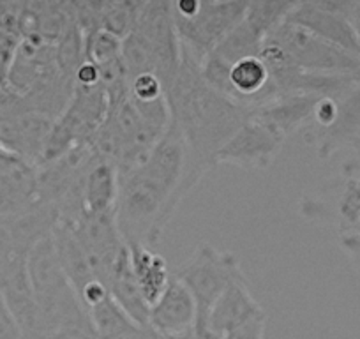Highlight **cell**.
Segmentation results:
<instances>
[{
    "label": "cell",
    "mask_w": 360,
    "mask_h": 339,
    "mask_svg": "<svg viewBox=\"0 0 360 339\" xmlns=\"http://www.w3.org/2000/svg\"><path fill=\"white\" fill-rule=\"evenodd\" d=\"M182 50V48H180ZM169 124L186 147V189L191 193L216 166V155L251 110L214 91L200 72V62L182 51V62L166 91Z\"/></svg>",
    "instance_id": "obj_1"
},
{
    "label": "cell",
    "mask_w": 360,
    "mask_h": 339,
    "mask_svg": "<svg viewBox=\"0 0 360 339\" xmlns=\"http://www.w3.org/2000/svg\"><path fill=\"white\" fill-rule=\"evenodd\" d=\"M186 147L169 124L143 165L120 177L115 219L126 244L154 245L161 238L186 189Z\"/></svg>",
    "instance_id": "obj_2"
},
{
    "label": "cell",
    "mask_w": 360,
    "mask_h": 339,
    "mask_svg": "<svg viewBox=\"0 0 360 339\" xmlns=\"http://www.w3.org/2000/svg\"><path fill=\"white\" fill-rule=\"evenodd\" d=\"M122 64L127 82L140 75H155L168 91L182 62V50L166 0L141 4L133 30L122 39Z\"/></svg>",
    "instance_id": "obj_3"
},
{
    "label": "cell",
    "mask_w": 360,
    "mask_h": 339,
    "mask_svg": "<svg viewBox=\"0 0 360 339\" xmlns=\"http://www.w3.org/2000/svg\"><path fill=\"white\" fill-rule=\"evenodd\" d=\"M244 0H173L169 2L180 48L202 64L217 44L242 22Z\"/></svg>",
    "instance_id": "obj_4"
},
{
    "label": "cell",
    "mask_w": 360,
    "mask_h": 339,
    "mask_svg": "<svg viewBox=\"0 0 360 339\" xmlns=\"http://www.w3.org/2000/svg\"><path fill=\"white\" fill-rule=\"evenodd\" d=\"M297 210L304 219L341 231L360 224V152L346 159L338 174L300 196Z\"/></svg>",
    "instance_id": "obj_5"
},
{
    "label": "cell",
    "mask_w": 360,
    "mask_h": 339,
    "mask_svg": "<svg viewBox=\"0 0 360 339\" xmlns=\"http://www.w3.org/2000/svg\"><path fill=\"white\" fill-rule=\"evenodd\" d=\"M193 293L198 309L195 331L202 335H210L207 331L210 309L228 285L238 276H244L240 258L233 251H221L210 244H200L186 264L175 272ZM214 338V335H212Z\"/></svg>",
    "instance_id": "obj_6"
},
{
    "label": "cell",
    "mask_w": 360,
    "mask_h": 339,
    "mask_svg": "<svg viewBox=\"0 0 360 339\" xmlns=\"http://www.w3.org/2000/svg\"><path fill=\"white\" fill-rule=\"evenodd\" d=\"M265 41L283 50L295 68L309 72L355 75L360 71V57L320 39L288 20L276 27Z\"/></svg>",
    "instance_id": "obj_7"
},
{
    "label": "cell",
    "mask_w": 360,
    "mask_h": 339,
    "mask_svg": "<svg viewBox=\"0 0 360 339\" xmlns=\"http://www.w3.org/2000/svg\"><path fill=\"white\" fill-rule=\"evenodd\" d=\"M286 136L274 126L255 115L233 133V136L217 152V162L238 166L242 170H266L281 152Z\"/></svg>",
    "instance_id": "obj_8"
},
{
    "label": "cell",
    "mask_w": 360,
    "mask_h": 339,
    "mask_svg": "<svg viewBox=\"0 0 360 339\" xmlns=\"http://www.w3.org/2000/svg\"><path fill=\"white\" fill-rule=\"evenodd\" d=\"M304 140L314 147L321 159L335 152L352 148L360 152V79L335 94V113L330 122L320 129L300 131Z\"/></svg>",
    "instance_id": "obj_9"
},
{
    "label": "cell",
    "mask_w": 360,
    "mask_h": 339,
    "mask_svg": "<svg viewBox=\"0 0 360 339\" xmlns=\"http://www.w3.org/2000/svg\"><path fill=\"white\" fill-rule=\"evenodd\" d=\"M286 20L309 30L320 39L360 57L359 37L353 32L348 20L341 13L332 9L327 0L295 2Z\"/></svg>",
    "instance_id": "obj_10"
},
{
    "label": "cell",
    "mask_w": 360,
    "mask_h": 339,
    "mask_svg": "<svg viewBox=\"0 0 360 339\" xmlns=\"http://www.w3.org/2000/svg\"><path fill=\"white\" fill-rule=\"evenodd\" d=\"M198 309L193 293L175 274L169 278L168 286L150 306L148 327L159 338H173L195 331Z\"/></svg>",
    "instance_id": "obj_11"
},
{
    "label": "cell",
    "mask_w": 360,
    "mask_h": 339,
    "mask_svg": "<svg viewBox=\"0 0 360 339\" xmlns=\"http://www.w3.org/2000/svg\"><path fill=\"white\" fill-rule=\"evenodd\" d=\"M53 122L43 113L22 112L0 122V141L25 165L37 168Z\"/></svg>",
    "instance_id": "obj_12"
},
{
    "label": "cell",
    "mask_w": 360,
    "mask_h": 339,
    "mask_svg": "<svg viewBox=\"0 0 360 339\" xmlns=\"http://www.w3.org/2000/svg\"><path fill=\"white\" fill-rule=\"evenodd\" d=\"M263 314L265 311L252 297L245 274L238 276L224 288V292L210 309L207 331L216 339H221Z\"/></svg>",
    "instance_id": "obj_13"
},
{
    "label": "cell",
    "mask_w": 360,
    "mask_h": 339,
    "mask_svg": "<svg viewBox=\"0 0 360 339\" xmlns=\"http://www.w3.org/2000/svg\"><path fill=\"white\" fill-rule=\"evenodd\" d=\"M119 186V168L112 161L98 154V158L92 161L83 177V214H103L115 210Z\"/></svg>",
    "instance_id": "obj_14"
},
{
    "label": "cell",
    "mask_w": 360,
    "mask_h": 339,
    "mask_svg": "<svg viewBox=\"0 0 360 339\" xmlns=\"http://www.w3.org/2000/svg\"><path fill=\"white\" fill-rule=\"evenodd\" d=\"M320 98L321 96L311 94L279 96L266 105L252 110L251 115L269 122L270 126H274L279 133L288 138L290 134L302 131L307 126Z\"/></svg>",
    "instance_id": "obj_15"
},
{
    "label": "cell",
    "mask_w": 360,
    "mask_h": 339,
    "mask_svg": "<svg viewBox=\"0 0 360 339\" xmlns=\"http://www.w3.org/2000/svg\"><path fill=\"white\" fill-rule=\"evenodd\" d=\"M108 290L112 299L124 309V313L131 318L136 325H148V314L150 306L141 295V290L138 286L136 278L133 274V269L129 264V252L127 245L120 251L113 264L108 276Z\"/></svg>",
    "instance_id": "obj_16"
},
{
    "label": "cell",
    "mask_w": 360,
    "mask_h": 339,
    "mask_svg": "<svg viewBox=\"0 0 360 339\" xmlns=\"http://www.w3.org/2000/svg\"><path fill=\"white\" fill-rule=\"evenodd\" d=\"M129 252V264L133 274L136 278L141 295L147 300L148 306L155 302L168 286L169 274L168 264L165 258L152 249V245L145 244H126Z\"/></svg>",
    "instance_id": "obj_17"
},
{
    "label": "cell",
    "mask_w": 360,
    "mask_h": 339,
    "mask_svg": "<svg viewBox=\"0 0 360 339\" xmlns=\"http://www.w3.org/2000/svg\"><path fill=\"white\" fill-rule=\"evenodd\" d=\"M263 41L265 37L262 34L256 32L244 18L242 22L217 44L216 50L212 51L214 57L219 58L221 62H224L226 65L235 64V62L242 60V58L249 57H258L259 50L263 46Z\"/></svg>",
    "instance_id": "obj_18"
},
{
    "label": "cell",
    "mask_w": 360,
    "mask_h": 339,
    "mask_svg": "<svg viewBox=\"0 0 360 339\" xmlns=\"http://www.w3.org/2000/svg\"><path fill=\"white\" fill-rule=\"evenodd\" d=\"M141 4L143 2H136V0H105V2H96L98 25L112 32L113 36L124 39L133 30L138 15H140Z\"/></svg>",
    "instance_id": "obj_19"
},
{
    "label": "cell",
    "mask_w": 360,
    "mask_h": 339,
    "mask_svg": "<svg viewBox=\"0 0 360 339\" xmlns=\"http://www.w3.org/2000/svg\"><path fill=\"white\" fill-rule=\"evenodd\" d=\"M86 313H89L98 339H115L124 332L136 327V324L124 313L122 307L112 299V295L99 302L98 306L90 307Z\"/></svg>",
    "instance_id": "obj_20"
},
{
    "label": "cell",
    "mask_w": 360,
    "mask_h": 339,
    "mask_svg": "<svg viewBox=\"0 0 360 339\" xmlns=\"http://www.w3.org/2000/svg\"><path fill=\"white\" fill-rule=\"evenodd\" d=\"M55 60H57L58 71L69 79L75 78V72L79 65L85 62V51H83V32L75 22L72 16L71 22L60 34V37L55 43Z\"/></svg>",
    "instance_id": "obj_21"
},
{
    "label": "cell",
    "mask_w": 360,
    "mask_h": 339,
    "mask_svg": "<svg viewBox=\"0 0 360 339\" xmlns=\"http://www.w3.org/2000/svg\"><path fill=\"white\" fill-rule=\"evenodd\" d=\"M83 32V51L85 60L96 65H105L113 60H119L122 55V39L113 36L103 27H90Z\"/></svg>",
    "instance_id": "obj_22"
},
{
    "label": "cell",
    "mask_w": 360,
    "mask_h": 339,
    "mask_svg": "<svg viewBox=\"0 0 360 339\" xmlns=\"http://www.w3.org/2000/svg\"><path fill=\"white\" fill-rule=\"evenodd\" d=\"M327 2L332 9L341 13L348 20L360 41V0H327Z\"/></svg>",
    "instance_id": "obj_23"
},
{
    "label": "cell",
    "mask_w": 360,
    "mask_h": 339,
    "mask_svg": "<svg viewBox=\"0 0 360 339\" xmlns=\"http://www.w3.org/2000/svg\"><path fill=\"white\" fill-rule=\"evenodd\" d=\"M339 245L346 252V257L353 262L356 269H360V224L352 230L339 234Z\"/></svg>",
    "instance_id": "obj_24"
},
{
    "label": "cell",
    "mask_w": 360,
    "mask_h": 339,
    "mask_svg": "<svg viewBox=\"0 0 360 339\" xmlns=\"http://www.w3.org/2000/svg\"><path fill=\"white\" fill-rule=\"evenodd\" d=\"M41 339H98L92 324H82V325H68V327H60L57 331L50 332Z\"/></svg>",
    "instance_id": "obj_25"
},
{
    "label": "cell",
    "mask_w": 360,
    "mask_h": 339,
    "mask_svg": "<svg viewBox=\"0 0 360 339\" xmlns=\"http://www.w3.org/2000/svg\"><path fill=\"white\" fill-rule=\"evenodd\" d=\"M265 324L266 314L255 318V320L248 321L245 325L238 327L237 331L230 332L221 339H265Z\"/></svg>",
    "instance_id": "obj_26"
},
{
    "label": "cell",
    "mask_w": 360,
    "mask_h": 339,
    "mask_svg": "<svg viewBox=\"0 0 360 339\" xmlns=\"http://www.w3.org/2000/svg\"><path fill=\"white\" fill-rule=\"evenodd\" d=\"M0 339H22V332H20L11 311L6 306L2 295H0Z\"/></svg>",
    "instance_id": "obj_27"
},
{
    "label": "cell",
    "mask_w": 360,
    "mask_h": 339,
    "mask_svg": "<svg viewBox=\"0 0 360 339\" xmlns=\"http://www.w3.org/2000/svg\"><path fill=\"white\" fill-rule=\"evenodd\" d=\"M20 168H32V166L25 165L18 155L13 154L9 148L4 147V143L0 141V175L2 174H11Z\"/></svg>",
    "instance_id": "obj_28"
},
{
    "label": "cell",
    "mask_w": 360,
    "mask_h": 339,
    "mask_svg": "<svg viewBox=\"0 0 360 339\" xmlns=\"http://www.w3.org/2000/svg\"><path fill=\"white\" fill-rule=\"evenodd\" d=\"M115 339H161L148 325H136Z\"/></svg>",
    "instance_id": "obj_29"
},
{
    "label": "cell",
    "mask_w": 360,
    "mask_h": 339,
    "mask_svg": "<svg viewBox=\"0 0 360 339\" xmlns=\"http://www.w3.org/2000/svg\"><path fill=\"white\" fill-rule=\"evenodd\" d=\"M359 79H360V71H359Z\"/></svg>",
    "instance_id": "obj_30"
}]
</instances>
